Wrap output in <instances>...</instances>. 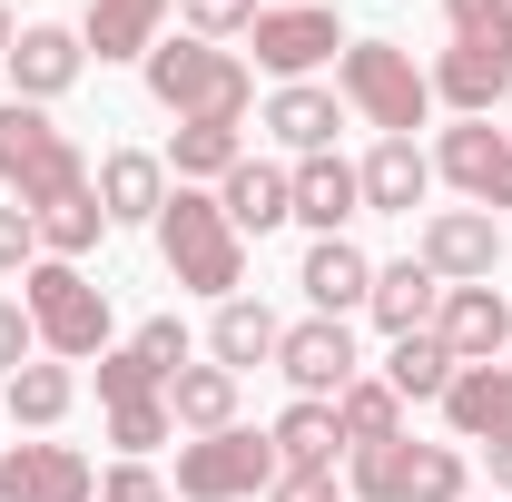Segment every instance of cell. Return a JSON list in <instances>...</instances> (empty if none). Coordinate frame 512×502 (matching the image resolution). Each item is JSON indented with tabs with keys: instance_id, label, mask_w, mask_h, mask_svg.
Segmentation results:
<instances>
[{
	"instance_id": "cell-33",
	"label": "cell",
	"mask_w": 512,
	"mask_h": 502,
	"mask_svg": "<svg viewBox=\"0 0 512 502\" xmlns=\"http://www.w3.org/2000/svg\"><path fill=\"white\" fill-rule=\"evenodd\" d=\"M168 434H178L168 394H148V404H109V443H119V463H148V453H158Z\"/></svg>"
},
{
	"instance_id": "cell-3",
	"label": "cell",
	"mask_w": 512,
	"mask_h": 502,
	"mask_svg": "<svg viewBox=\"0 0 512 502\" xmlns=\"http://www.w3.org/2000/svg\"><path fill=\"white\" fill-rule=\"evenodd\" d=\"M335 99H345L365 128H384V138H414L424 109H434V79L414 69V50H394V40H345V60H335Z\"/></svg>"
},
{
	"instance_id": "cell-32",
	"label": "cell",
	"mask_w": 512,
	"mask_h": 502,
	"mask_svg": "<svg viewBox=\"0 0 512 502\" xmlns=\"http://www.w3.org/2000/svg\"><path fill=\"white\" fill-rule=\"evenodd\" d=\"M69 404H79V375H69V365H40V355H30V365L10 375V424H30V434H50Z\"/></svg>"
},
{
	"instance_id": "cell-30",
	"label": "cell",
	"mask_w": 512,
	"mask_h": 502,
	"mask_svg": "<svg viewBox=\"0 0 512 502\" xmlns=\"http://www.w3.org/2000/svg\"><path fill=\"white\" fill-rule=\"evenodd\" d=\"M335 424H345V453H365V443H394L404 434V394L384 375H355L345 394H335Z\"/></svg>"
},
{
	"instance_id": "cell-23",
	"label": "cell",
	"mask_w": 512,
	"mask_h": 502,
	"mask_svg": "<svg viewBox=\"0 0 512 502\" xmlns=\"http://www.w3.org/2000/svg\"><path fill=\"white\" fill-rule=\"evenodd\" d=\"M355 178H365V207H375V217H414L424 188H434V158H424L414 138H375V158H365Z\"/></svg>"
},
{
	"instance_id": "cell-11",
	"label": "cell",
	"mask_w": 512,
	"mask_h": 502,
	"mask_svg": "<svg viewBox=\"0 0 512 502\" xmlns=\"http://www.w3.org/2000/svg\"><path fill=\"white\" fill-rule=\"evenodd\" d=\"M0 502H99V473L69 443H0Z\"/></svg>"
},
{
	"instance_id": "cell-35",
	"label": "cell",
	"mask_w": 512,
	"mask_h": 502,
	"mask_svg": "<svg viewBox=\"0 0 512 502\" xmlns=\"http://www.w3.org/2000/svg\"><path fill=\"white\" fill-rule=\"evenodd\" d=\"M444 20L473 50H512V0H444Z\"/></svg>"
},
{
	"instance_id": "cell-12",
	"label": "cell",
	"mask_w": 512,
	"mask_h": 502,
	"mask_svg": "<svg viewBox=\"0 0 512 502\" xmlns=\"http://www.w3.org/2000/svg\"><path fill=\"white\" fill-rule=\"evenodd\" d=\"M453 365H512V306L503 286H444V315H434Z\"/></svg>"
},
{
	"instance_id": "cell-45",
	"label": "cell",
	"mask_w": 512,
	"mask_h": 502,
	"mask_svg": "<svg viewBox=\"0 0 512 502\" xmlns=\"http://www.w3.org/2000/svg\"><path fill=\"white\" fill-rule=\"evenodd\" d=\"M276 10H296V0H276Z\"/></svg>"
},
{
	"instance_id": "cell-21",
	"label": "cell",
	"mask_w": 512,
	"mask_h": 502,
	"mask_svg": "<svg viewBox=\"0 0 512 502\" xmlns=\"http://www.w3.org/2000/svg\"><path fill=\"white\" fill-rule=\"evenodd\" d=\"M286 178H296V217H306L316 237H345V217H365V178H355L335 148H325V158H296Z\"/></svg>"
},
{
	"instance_id": "cell-36",
	"label": "cell",
	"mask_w": 512,
	"mask_h": 502,
	"mask_svg": "<svg viewBox=\"0 0 512 502\" xmlns=\"http://www.w3.org/2000/svg\"><path fill=\"white\" fill-rule=\"evenodd\" d=\"M178 10H188V40H217V50H227L237 30H256L266 0H178Z\"/></svg>"
},
{
	"instance_id": "cell-2",
	"label": "cell",
	"mask_w": 512,
	"mask_h": 502,
	"mask_svg": "<svg viewBox=\"0 0 512 502\" xmlns=\"http://www.w3.org/2000/svg\"><path fill=\"white\" fill-rule=\"evenodd\" d=\"M158 256H168V276H178V286L217 296V306L247 286V237L227 227L217 188H168V207H158Z\"/></svg>"
},
{
	"instance_id": "cell-19",
	"label": "cell",
	"mask_w": 512,
	"mask_h": 502,
	"mask_svg": "<svg viewBox=\"0 0 512 502\" xmlns=\"http://www.w3.org/2000/svg\"><path fill=\"white\" fill-rule=\"evenodd\" d=\"M217 207H227V227H237V237H266V227H286V217H296V178H286V168H266V158H237V168L217 178Z\"/></svg>"
},
{
	"instance_id": "cell-16",
	"label": "cell",
	"mask_w": 512,
	"mask_h": 502,
	"mask_svg": "<svg viewBox=\"0 0 512 502\" xmlns=\"http://www.w3.org/2000/svg\"><path fill=\"white\" fill-rule=\"evenodd\" d=\"M89 188H99V207H109V227H158V207H168V158H148V148H109Z\"/></svg>"
},
{
	"instance_id": "cell-6",
	"label": "cell",
	"mask_w": 512,
	"mask_h": 502,
	"mask_svg": "<svg viewBox=\"0 0 512 502\" xmlns=\"http://www.w3.org/2000/svg\"><path fill=\"white\" fill-rule=\"evenodd\" d=\"M276 473H286L276 443L256 434V424H227V434L178 443V483H168V493H178V502H256Z\"/></svg>"
},
{
	"instance_id": "cell-15",
	"label": "cell",
	"mask_w": 512,
	"mask_h": 502,
	"mask_svg": "<svg viewBox=\"0 0 512 502\" xmlns=\"http://www.w3.org/2000/svg\"><path fill=\"white\" fill-rule=\"evenodd\" d=\"M444 424L453 443H512V365H463L444 384Z\"/></svg>"
},
{
	"instance_id": "cell-37",
	"label": "cell",
	"mask_w": 512,
	"mask_h": 502,
	"mask_svg": "<svg viewBox=\"0 0 512 502\" xmlns=\"http://www.w3.org/2000/svg\"><path fill=\"white\" fill-rule=\"evenodd\" d=\"M30 266H40V227L20 197H0V276H30Z\"/></svg>"
},
{
	"instance_id": "cell-27",
	"label": "cell",
	"mask_w": 512,
	"mask_h": 502,
	"mask_svg": "<svg viewBox=\"0 0 512 502\" xmlns=\"http://www.w3.org/2000/svg\"><path fill=\"white\" fill-rule=\"evenodd\" d=\"M237 158H247V138H237V128L178 119V138H168V188H217Z\"/></svg>"
},
{
	"instance_id": "cell-5",
	"label": "cell",
	"mask_w": 512,
	"mask_h": 502,
	"mask_svg": "<svg viewBox=\"0 0 512 502\" xmlns=\"http://www.w3.org/2000/svg\"><path fill=\"white\" fill-rule=\"evenodd\" d=\"M69 188H89V158L69 148V128H50V109H30V99H0V197L50 207Z\"/></svg>"
},
{
	"instance_id": "cell-24",
	"label": "cell",
	"mask_w": 512,
	"mask_h": 502,
	"mask_svg": "<svg viewBox=\"0 0 512 502\" xmlns=\"http://www.w3.org/2000/svg\"><path fill=\"white\" fill-rule=\"evenodd\" d=\"M178 0H89V20H79V40L99 50V60H148L158 50V20H168Z\"/></svg>"
},
{
	"instance_id": "cell-38",
	"label": "cell",
	"mask_w": 512,
	"mask_h": 502,
	"mask_svg": "<svg viewBox=\"0 0 512 502\" xmlns=\"http://www.w3.org/2000/svg\"><path fill=\"white\" fill-rule=\"evenodd\" d=\"M30 355H40V325H30V306H20V296H0V384L20 375Z\"/></svg>"
},
{
	"instance_id": "cell-10",
	"label": "cell",
	"mask_w": 512,
	"mask_h": 502,
	"mask_svg": "<svg viewBox=\"0 0 512 502\" xmlns=\"http://www.w3.org/2000/svg\"><path fill=\"white\" fill-rule=\"evenodd\" d=\"M414 256H424L444 286H493V266H503V217H493V207H434Z\"/></svg>"
},
{
	"instance_id": "cell-42",
	"label": "cell",
	"mask_w": 512,
	"mask_h": 502,
	"mask_svg": "<svg viewBox=\"0 0 512 502\" xmlns=\"http://www.w3.org/2000/svg\"><path fill=\"white\" fill-rule=\"evenodd\" d=\"M493 453V493H512V443H483Z\"/></svg>"
},
{
	"instance_id": "cell-26",
	"label": "cell",
	"mask_w": 512,
	"mask_h": 502,
	"mask_svg": "<svg viewBox=\"0 0 512 502\" xmlns=\"http://www.w3.org/2000/svg\"><path fill=\"white\" fill-rule=\"evenodd\" d=\"M276 335H286V325L256 306V296H227L217 325H207V355H217L227 375H247V365H276Z\"/></svg>"
},
{
	"instance_id": "cell-20",
	"label": "cell",
	"mask_w": 512,
	"mask_h": 502,
	"mask_svg": "<svg viewBox=\"0 0 512 502\" xmlns=\"http://www.w3.org/2000/svg\"><path fill=\"white\" fill-rule=\"evenodd\" d=\"M424 79H434V99H444V109L483 119L493 99H512V50H473V40H453V50L424 69Z\"/></svg>"
},
{
	"instance_id": "cell-44",
	"label": "cell",
	"mask_w": 512,
	"mask_h": 502,
	"mask_svg": "<svg viewBox=\"0 0 512 502\" xmlns=\"http://www.w3.org/2000/svg\"><path fill=\"white\" fill-rule=\"evenodd\" d=\"M503 119H512V99H503ZM503 138H512V128H503Z\"/></svg>"
},
{
	"instance_id": "cell-18",
	"label": "cell",
	"mask_w": 512,
	"mask_h": 502,
	"mask_svg": "<svg viewBox=\"0 0 512 502\" xmlns=\"http://www.w3.org/2000/svg\"><path fill=\"white\" fill-rule=\"evenodd\" d=\"M384 335H434V315H444V276L424 266V256H404V266H375V296H365Z\"/></svg>"
},
{
	"instance_id": "cell-14",
	"label": "cell",
	"mask_w": 512,
	"mask_h": 502,
	"mask_svg": "<svg viewBox=\"0 0 512 502\" xmlns=\"http://www.w3.org/2000/svg\"><path fill=\"white\" fill-rule=\"evenodd\" d=\"M79 69H89V40H79V30H60V20H30V30L10 40V99L50 109Z\"/></svg>"
},
{
	"instance_id": "cell-13",
	"label": "cell",
	"mask_w": 512,
	"mask_h": 502,
	"mask_svg": "<svg viewBox=\"0 0 512 502\" xmlns=\"http://www.w3.org/2000/svg\"><path fill=\"white\" fill-rule=\"evenodd\" d=\"M434 168H444V178H453L463 197H473V207H512V138H503L493 119H463V128H444Z\"/></svg>"
},
{
	"instance_id": "cell-34",
	"label": "cell",
	"mask_w": 512,
	"mask_h": 502,
	"mask_svg": "<svg viewBox=\"0 0 512 502\" xmlns=\"http://www.w3.org/2000/svg\"><path fill=\"white\" fill-rule=\"evenodd\" d=\"M148 394H168V375H158L138 345H109V355H99V404H148Z\"/></svg>"
},
{
	"instance_id": "cell-41",
	"label": "cell",
	"mask_w": 512,
	"mask_h": 502,
	"mask_svg": "<svg viewBox=\"0 0 512 502\" xmlns=\"http://www.w3.org/2000/svg\"><path fill=\"white\" fill-rule=\"evenodd\" d=\"M266 502H335V473H276Z\"/></svg>"
},
{
	"instance_id": "cell-4",
	"label": "cell",
	"mask_w": 512,
	"mask_h": 502,
	"mask_svg": "<svg viewBox=\"0 0 512 502\" xmlns=\"http://www.w3.org/2000/svg\"><path fill=\"white\" fill-rule=\"evenodd\" d=\"M20 306H30L40 345H50L60 365H89V355H109V286H89L69 256H40V266L20 276Z\"/></svg>"
},
{
	"instance_id": "cell-8",
	"label": "cell",
	"mask_w": 512,
	"mask_h": 502,
	"mask_svg": "<svg viewBox=\"0 0 512 502\" xmlns=\"http://www.w3.org/2000/svg\"><path fill=\"white\" fill-rule=\"evenodd\" d=\"M276 375L296 384V404H335L345 384L365 375V355H355L345 315H306V325H286V335H276Z\"/></svg>"
},
{
	"instance_id": "cell-17",
	"label": "cell",
	"mask_w": 512,
	"mask_h": 502,
	"mask_svg": "<svg viewBox=\"0 0 512 502\" xmlns=\"http://www.w3.org/2000/svg\"><path fill=\"white\" fill-rule=\"evenodd\" d=\"M296 286H306V306H316V315H355L365 296H375V256L355 247V237H316L306 266H296Z\"/></svg>"
},
{
	"instance_id": "cell-29",
	"label": "cell",
	"mask_w": 512,
	"mask_h": 502,
	"mask_svg": "<svg viewBox=\"0 0 512 502\" xmlns=\"http://www.w3.org/2000/svg\"><path fill=\"white\" fill-rule=\"evenodd\" d=\"M168 414H178L188 434H227V424H237V375H227V365H178V375H168Z\"/></svg>"
},
{
	"instance_id": "cell-31",
	"label": "cell",
	"mask_w": 512,
	"mask_h": 502,
	"mask_svg": "<svg viewBox=\"0 0 512 502\" xmlns=\"http://www.w3.org/2000/svg\"><path fill=\"white\" fill-rule=\"evenodd\" d=\"M463 375L444 355V335H394V355H384V384L404 394V404H444V384Z\"/></svg>"
},
{
	"instance_id": "cell-25",
	"label": "cell",
	"mask_w": 512,
	"mask_h": 502,
	"mask_svg": "<svg viewBox=\"0 0 512 502\" xmlns=\"http://www.w3.org/2000/svg\"><path fill=\"white\" fill-rule=\"evenodd\" d=\"M266 443H276V463H286V473H335L345 424H335V404H286V414L266 424Z\"/></svg>"
},
{
	"instance_id": "cell-7",
	"label": "cell",
	"mask_w": 512,
	"mask_h": 502,
	"mask_svg": "<svg viewBox=\"0 0 512 502\" xmlns=\"http://www.w3.org/2000/svg\"><path fill=\"white\" fill-rule=\"evenodd\" d=\"M355 502H463V443H365L355 453Z\"/></svg>"
},
{
	"instance_id": "cell-28",
	"label": "cell",
	"mask_w": 512,
	"mask_h": 502,
	"mask_svg": "<svg viewBox=\"0 0 512 502\" xmlns=\"http://www.w3.org/2000/svg\"><path fill=\"white\" fill-rule=\"evenodd\" d=\"M30 227H40V256H79L109 237V207H99V188H69V197H50V207H30Z\"/></svg>"
},
{
	"instance_id": "cell-40",
	"label": "cell",
	"mask_w": 512,
	"mask_h": 502,
	"mask_svg": "<svg viewBox=\"0 0 512 502\" xmlns=\"http://www.w3.org/2000/svg\"><path fill=\"white\" fill-rule=\"evenodd\" d=\"M99 502H168V473H148V463H109V473H99Z\"/></svg>"
},
{
	"instance_id": "cell-39",
	"label": "cell",
	"mask_w": 512,
	"mask_h": 502,
	"mask_svg": "<svg viewBox=\"0 0 512 502\" xmlns=\"http://www.w3.org/2000/svg\"><path fill=\"white\" fill-rule=\"evenodd\" d=\"M128 345H138V355H148L158 375H178V365H188V325H178V315H148V325H138Z\"/></svg>"
},
{
	"instance_id": "cell-43",
	"label": "cell",
	"mask_w": 512,
	"mask_h": 502,
	"mask_svg": "<svg viewBox=\"0 0 512 502\" xmlns=\"http://www.w3.org/2000/svg\"><path fill=\"white\" fill-rule=\"evenodd\" d=\"M10 40H20V30H10V0H0V60H10Z\"/></svg>"
},
{
	"instance_id": "cell-1",
	"label": "cell",
	"mask_w": 512,
	"mask_h": 502,
	"mask_svg": "<svg viewBox=\"0 0 512 502\" xmlns=\"http://www.w3.org/2000/svg\"><path fill=\"white\" fill-rule=\"evenodd\" d=\"M148 99L178 109V119H207V128H247L256 109V69L217 40H158L148 50Z\"/></svg>"
},
{
	"instance_id": "cell-22",
	"label": "cell",
	"mask_w": 512,
	"mask_h": 502,
	"mask_svg": "<svg viewBox=\"0 0 512 502\" xmlns=\"http://www.w3.org/2000/svg\"><path fill=\"white\" fill-rule=\"evenodd\" d=\"M335 119H345V99L316 89V79H296V89H276V99H266V138H276V148H296V158H325V148H335Z\"/></svg>"
},
{
	"instance_id": "cell-9",
	"label": "cell",
	"mask_w": 512,
	"mask_h": 502,
	"mask_svg": "<svg viewBox=\"0 0 512 502\" xmlns=\"http://www.w3.org/2000/svg\"><path fill=\"white\" fill-rule=\"evenodd\" d=\"M256 69H276L286 89L296 79H316L325 60H345V30H335V10H316V0H296V10H256Z\"/></svg>"
}]
</instances>
